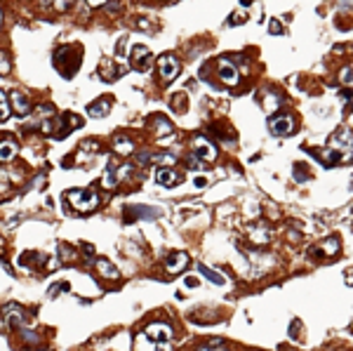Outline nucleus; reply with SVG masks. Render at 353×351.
Masks as SVG:
<instances>
[{"instance_id": "obj_15", "label": "nucleus", "mask_w": 353, "mask_h": 351, "mask_svg": "<svg viewBox=\"0 0 353 351\" xmlns=\"http://www.w3.org/2000/svg\"><path fill=\"white\" fill-rule=\"evenodd\" d=\"M198 271H200V276H205L210 283H214V285H224L226 281H224V276L221 273H217V271H212L207 264H198Z\"/></svg>"}, {"instance_id": "obj_4", "label": "nucleus", "mask_w": 353, "mask_h": 351, "mask_svg": "<svg viewBox=\"0 0 353 351\" xmlns=\"http://www.w3.org/2000/svg\"><path fill=\"white\" fill-rule=\"evenodd\" d=\"M144 335L151 339L153 344H170L172 328L167 325V323H153V325H148L146 330H144Z\"/></svg>"}, {"instance_id": "obj_19", "label": "nucleus", "mask_w": 353, "mask_h": 351, "mask_svg": "<svg viewBox=\"0 0 353 351\" xmlns=\"http://www.w3.org/2000/svg\"><path fill=\"white\" fill-rule=\"evenodd\" d=\"M339 245H341L339 238H335V236H330V238L323 243V247H320V250H323V253L327 255V257H335V255L339 253Z\"/></svg>"}, {"instance_id": "obj_22", "label": "nucleus", "mask_w": 353, "mask_h": 351, "mask_svg": "<svg viewBox=\"0 0 353 351\" xmlns=\"http://www.w3.org/2000/svg\"><path fill=\"white\" fill-rule=\"evenodd\" d=\"M243 21H247V12H243V7H240V10H236V12L231 14L229 24H231V26H238V24H243Z\"/></svg>"}, {"instance_id": "obj_11", "label": "nucleus", "mask_w": 353, "mask_h": 351, "mask_svg": "<svg viewBox=\"0 0 353 351\" xmlns=\"http://www.w3.org/2000/svg\"><path fill=\"white\" fill-rule=\"evenodd\" d=\"M156 182H158L160 186H174L182 182V174H176L174 170H170V167H160L158 172H156Z\"/></svg>"}, {"instance_id": "obj_28", "label": "nucleus", "mask_w": 353, "mask_h": 351, "mask_svg": "<svg viewBox=\"0 0 353 351\" xmlns=\"http://www.w3.org/2000/svg\"><path fill=\"white\" fill-rule=\"evenodd\" d=\"M203 351H224V349H217V346H210V349H203Z\"/></svg>"}, {"instance_id": "obj_14", "label": "nucleus", "mask_w": 353, "mask_h": 351, "mask_svg": "<svg viewBox=\"0 0 353 351\" xmlns=\"http://www.w3.org/2000/svg\"><path fill=\"white\" fill-rule=\"evenodd\" d=\"M109 109H111V102H109V99H99V102H94V104L87 106V113H90V116H94V118H102V116H106V113H109Z\"/></svg>"}, {"instance_id": "obj_21", "label": "nucleus", "mask_w": 353, "mask_h": 351, "mask_svg": "<svg viewBox=\"0 0 353 351\" xmlns=\"http://www.w3.org/2000/svg\"><path fill=\"white\" fill-rule=\"evenodd\" d=\"M132 142L130 139H125V137H118L116 139V151L118 154H122V156H128V154H132Z\"/></svg>"}, {"instance_id": "obj_8", "label": "nucleus", "mask_w": 353, "mask_h": 351, "mask_svg": "<svg viewBox=\"0 0 353 351\" xmlns=\"http://www.w3.org/2000/svg\"><path fill=\"white\" fill-rule=\"evenodd\" d=\"M130 57H132V66L139 68V71H146L148 64H151V49L146 45H134Z\"/></svg>"}, {"instance_id": "obj_1", "label": "nucleus", "mask_w": 353, "mask_h": 351, "mask_svg": "<svg viewBox=\"0 0 353 351\" xmlns=\"http://www.w3.org/2000/svg\"><path fill=\"white\" fill-rule=\"evenodd\" d=\"M55 66L61 71L64 78H71L80 66V49H75L73 45H64V47H59L57 49V55H55Z\"/></svg>"}, {"instance_id": "obj_16", "label": "nucleus", "mask_w": 353, "mask_h": 351, "mask_svg": "<svg viewBox=\"0 0 353 351\" xmlns=\"http://www.w3.org/2000/svg\"><path fill=\"white\" fill-rule=\"evenodd\" d=\"M97 269L104 278H118V269L111 264L109 259H97Z\"/></svg>"}, {"instance_id": "obj_13", "label": "nucleus", "mask_w": 353, "mask_h": 351, "mask_svg": "<svg viewBox=\"0 0 353 351\" xmlns=\"http://www.w3.org/2000/svg\"><path fill=\"white\" fill-rule=\"evenodd\" d=\"M139 160H144V163H165V165H172L176 160L174 154H144L139 156Z\"/></svg>"}, {"instance_id": "obj_25", "label": "nucleus", "mask_w": 353, "mask_h": 351, "mask_svg": "<svg viewBox=\"0 0 353 351\" xmlns=\"http://www.w3.org/2000/svg\"><path fill=\"white\" fill-rule=\"evenodd\" d=\"M10 71V62H7V57L0 52V73H7Z\"/></svg>"}, {"instance_id": "obj_9", "label": "nucleus", "mask_w": 353, "mask_h": 351, "mask_svg": "<svg viewBox=\"0 0 353 351\" xmlns=\"http://www.w3.org/2000/svg\"><path fill=\"white\" fill-rule=\"evenodd\" d=\"M139 217H144V219H156V217H160V210L158 208H146V205H134V208H128V215H125V219H139Z\"/></svg>"}, {"instance_id": "obj_18", "label": "nucleus", "mask_w": 353, "mask_h": 351, "mask_svg": "<svg viewBox=\"0 0 353 351\" xmlns=\"http://www.w3.org/2000/svg\"><path fill=\"white\" fill-rule=\"evenodd\" d=\"M118 177H120V172H118L116 163L111 160L109 167H106V174H104V186H106V189H111V186H113V184L118 182Z\"/></svg>"}, {"instance_id": "obj_5", "label": "nucleus", "mask_w": 353, "mask_h": 351, "mask_svg": "<svg viewBox=\"0 0 353 351\" xmlns=\"http://www.w3.org/2000/svg\"><path fill=\"white\" fill-rule=\"evenodd\" d=\"M268 130H271V132H273L275 137L292 135L294 120H292L290 116H271V118H268Z\"/></svg>"}, {"instance_id": "obj_2", "label": "nucleus", "mask_w": 353, "mask_h": 351, "mask_svg": "<svg viewBox=\"0 0 353 351\" xmlns=\"http://www.w3.org/2000/svg\"><path fill=\"white\" fill-rule=\"evenodd\" d=\"M214 158H217V146L205 135L193 137V142H191V160H195V163H212Z\"/></svg>"}, {"instance_id": "obj_12", "label": "nucleus", "mask_w": 353, "mask_h": 351, "mask_svg": "<svg viewBox=\"0 0 353 351\" xmlns=\"http://www.w3.org/2000/svg\"><path fill=\"white\" fill-rule=\"evenodd\" d=\"M189 264V255L186 253H172L170 257H167V271L170 273H179V271H184V266Z\"/></svg>"}, {"instance_id": "obj_20", "label": "nucleus", "mask_w": 353, "mask_h": 351, "mask_svg": "<svg viewBox=\"0 0 353 351\" xmlns=\"http://www.w3.org/2000/svg\"><path fill=\"white\" fill-rule=\"evenodd\" d=\"M153 125H156V130H158V132H156L158 137H165V135H170V132H172V125L167 123L163 116L156 118V120H153Z\"/></svg>"}, {"instance_id": "obj_6", "label": "nucleus", "mask_w": 353, "mask_h": 351, "mask_svg": "<svg viewBox=\"0 0 353 351\" xmlns=\"http://www.w3.org/2000/svg\"><path fill=\"white\" fill-rule=\"evenodd\" d=\"M217 66H219V78H221V83H226V85H238L240 76H238V68H236V64H233L231 59L221 57Z\"/></svg>"}, {"instance_id": "obj_23", "label": "nucleus", "mask_w": 353, "mask_h": 351, "mask_svg": "<svg viewBox=\"0 0 353 351\" xmlns=\"http://www.w3.org/2000/svg\"><path fill=\"white\" fill-rule=\"evenodd\" d=\"M341 83H344V85H351L353 83V68L351 66L341 71Z\"/></svg>"}, {"instance_id": "obj_26", "label": "nucleus", "mask_w": 353, "mask_h": 351, "mask_svg": "<svg viewBox=\"0 0 353 351\" xmlns=\"http://www.w3.org/2000/svg\"><path fill=\"white\" fill-rule=\"evenodd\" d=\"M268 31H271V33H283V26H280L278 21H271V26H268Z\"/></svg>"}, {"instance_id": "obj_17", "label": "nucleus", "mask_w": 353, "mask_h": 351, "mask_svg": "<svg viewBox=\"0 0 353 351\" xmlns=\"http://www.w3.org/2000/svg\"><path fill=\"white\" fill-rule=\"evenodd\" d=\"M17 156V144L12 139H7V142H0V160H12Z\"/></svg>"}, {"instance_id": "obj_24", "label": "nucleus", "mask_w": 353, "mask_h": 351, "mask_svg": "<svg viewBox=\"0 0 353 351\" xmlns=\"http://www.w3.org/2000/svg\"><path fill=\"white\" fill-rule=\"evenodd\" d=\"M184 285H186V288H198L200 281H198V276H186L184 278Z\"/></svg>"}, {"instance_id": "obj_7", "label": "nucleus", "mask_w": 353, "mask_h": 351, "mask_svg": "<svg viewBox=\"0 0 353 351\" xmlns=\"http://www.w3.org/2000/svg\"><path fill=\"white\" fill-rule=\"evenodd\" d=\"M158 66H160V76H163V80H174L176 76H179V62H176V57H172V55L160 57Z\"/></svg>"}, {"instance_id": "obj_29", "label": "nucleus", "mask_w": 353, "mask_h": 351, "mask_svg": "<svg viewBox=\"0 0 353 351\" xmlns=\"http://www.w3.org/2000/svg\"><path fill=\"white\" fill-rule=\"evenodd\" d=\"M3 102H5V94H3V90H0V104H3Z\"/></svg>"}, {"instance_id": "obj_10", "label": "nucleus", "mask_w": 353, "mask_h": 351, "mask_svg": "<svg viewBox=\"0 0 353 351\" xmlns=\"http://www.w3.org/2000/svg\"><path fill=\"white\" fill-rule=\"evenodd\" d=\"M10 104H12V109H14V113H17V116H29L31 104H29V97H26L24 92L14 90V92L10 94Z\"/></svg>"}, {"instance_id": "obj_27", "label": "nucleus", "mask_w": 353, "mask_h": 351, "mask_svg": "<svg viewBox=\"0 0 353 351\" xmlns=\"http://www.w3.org/2000/svg\"><path fill=\"white\" fill-rule=\"evenodd\" d=\"M205 184H207L205 177H195V186H205Z\"/></svg>"}, {"instance_id": "obj_3", "label": "nucleus", "mask_w": 353, "mask_h": 351, "mask_svg": "<svg viewBox=\"0 0 353 351\" xmlns=\"http://www.w3.org/2000/svg\"><path fill=\"white\" fill-rule=\"evenodd\" d=\"M66 200L73 205L78 212H92L99 205V196L90 189H75V191L66 193Z\"/></svg>"}]
</instances>
